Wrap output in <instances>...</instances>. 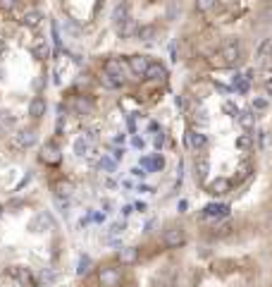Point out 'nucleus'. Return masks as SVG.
I'll return each instance as SVG.
<instances>
[{
	"label": "nucleus",
	"instance_id": "9",
	"mask_svg": "<svg viewBox=\"0 0 272 287\" xmlns=\"http://www.w3.org/2000/svg\"><path fill=\"white\" fill-rule=\"evenodd\" d=\"M146 79H150V82H165L167 79V67H165L163 62H150L148 72H146Z\"/></svg>",
	"mask_w": 272,
	"mask_h": 287
},
{
	"label": "nucleus",
	"instance_id": "30",
	"mask_svg": "<svg viewBox=\"0 0 272 287\" xmlns=\"http://www.w3.org/2000/svg\"><path fill=\"white\" fill-rule=\"evenodd\" d=\"M117 168V163L112 161V156H103L100 158V170H105V172H112Z\"/></svg>",
	"mask_w": 272,
	"mask_h": 287
},
{
	"label": "nucleus",
	"instance_id": "46",
	"mask_svg": "<svg viewBox=\"0 0 272 287\" xmlns=\"http://www.w3.org/2000/svg\"><path fill=\"white\" fill-rule=\"evenodd\" d=\"M2 51H5V38L0 36V53H2Z\"/></svg>",
	"mask_w": 272,
	"mask_h": 287
},
{
	"label": "nucleus",
	"instance_id": "17",
	"mask_svg": "<svg viewBox=\"0 0 272 287\" xmlns=\"http://www.w3.org/2000/svg\"><path fill=\"white\" fill-rule=\"evenodd\" d=\"M120 261H122L124 266L136 263V261H139V249H136V247H124V249H120Z\"/></svg>",
	"mask_w": 272,
	"mask_h": 287
},
{
	"label": "nucleus",
	"instance_id": "6",
	"mask_svg": "<svg viewBox=\"0 0 272 287\" xmlns=\"http://www.w3.org/2000/svg\"><path fill=\"white\" fill-rule=\"evenodd\" d=\"M15 144H17L19 148H31V146H36V132H34V129H19L17 134H15Z\"/></svg>",
	"mask_w": 272,
	"mask_h": 287
},
{
	"label": "nucleus",
	"instance_id": "21",
	"mask_svg": "<svg viewBox=\"0 0 272 287\" xmlns=\"http://www.w3.org/2000/svg\"><path fill=\"white\" fill-rule=\"evenodd\" d=\"M155 31H158V29H155L153 24H144V27H139L136 38H139V41H153V38H155Z\"/></svg>",
	"mask_w": 272,
	"mask_h": 287
},
{
	"label": "nucleus",
	"instance_id": "39",
	"mask_svg": "<svg viewBox=\"0 0 272 287\" xmlns=\"http://www.w3.org/2000/svg\"><path fill=\"white\" fill-rule=\"evenodd\" d=\"M122 156H124V151H122V148H115V151H112V161L115 163L122 161Z\"/></svg>",
	"mask_w": 272,
	"mask_h": 287
},
{
	"label": "nucleus",
	"instance_id": "25",
	"mask_svg": "<svg viewBox=\"0 0 272 287\" xmlns=\"http://www.w3.org/2000/svg\"><path fill=\"white\" fill-rule=\"evenodd\" d=\"M236 148H239V151L253 148V134H241V137H236Z\"/></svg>",
	"mask_w": 272,
	"mask_h": 287
},
{
	"label": "nucleus",
	"instance_id": "2",
	"mask_svg": "<svg viewBox=\"0 0 272 287\" xmlns=\"http://www.w3.org/2000/svg\"><path fill=\"white\" fill-rule=\"evenodd\" d=\"M184 242H186V234L181 228H167L163 234V244L167 249H179L184 247Z\"/></svg>",
	"mask_w": 272,
	"mask_h": 287
},
{
	"label": "nucleus",
	"instance_id": "24",
	"mask_svg": "<svg viewBox=\"0 0 272 287\" xmlns=\"http://www.w3.org/2000/svg\"><path fill=\"white\" fill-rule=\"evenodd\" d=\"M74 153H76L79 158H84V156L89 153V139H86V137H79V139H74Z\"/></svg>",
	"mask_w": 272,
	"mask_h": 287
},
{
	"label": "nucleus",
	"instance_id": "38",
	"mask_svg": "<svg viewBox=\"0 0 272 287\" xmlns=\"http://www.w3.org/2000/svg\"><path fill=\"white\" fill-rule=\"evenodd\" d=\"M122 230H124V225H122V223H115V225L110 228V234H120Z\"/></svg>",
	"mask_w": 272,
	"mask_h": 287
},
{
	"label": "nucleus",
	"instance_id": "18",
	"mask_svg": "<svg viewBox=\"0 0 272 287\" xmlns=\"http://www.w3.org/2000/svg\"><path fill=\"white\" fill-rule=\"evenodd\" d=\"M100 84H103L105 89H120V86L124 84V79H120V77H115V74H108V72H100Z\"/></svg>",
	"mask_w": 272,
	"mask_h": 287
},
{
	"label": "nucleus",
	"instance_id": "27",
	"mask_svg": "<svg viewBox=\"0 0 272 287\" xmlns=\"http://www.w3.org/2000/svg\"><path fill=\"white\" fill-rule=\"evenodd\" d=\"M136 31H139V29H136V24H134V19H131V17H129L127 22L120 27V29H117V34L122 36V38H127V36H131V34H136Z\"/></svg>",
	"mask_w": 272,
	"mask_h": 287
},
{
	"label": "nucleus",
	"instance_id": "29",
	"mask_svg": "<svg viewBox=\"0 0 272 287\" xmlns=\"http://www.w3.org/2000/svg\"><path fill=\"white\" fill-rule=\"evenodd\" d=\"M0 125L5 127V129H12V127H15V117H12L10 113L0 110Z\"/></svg>",
	"mask_w": 272,
	"mask_h": 287
},
{
	"label": "nucleus",
	"instance_id": "41",
	"mask_svg": "<svg viewBox=\"0 0 272 287\" xmlns=\"http://www.w3.org/2000/svg\"><path fill=\"white\" fill-rule=\"evenodd\" d=\"M177 108L186 110V98H184V96H177Z\"/></svg>",
	"mask_w": 272,
	"mask_h": 287
},
{
	"label": "nucleus",
	"instance_id": "40",
	"mask_svg": "<svg viewBox=\"0 0 272 287\" xmlns=\"http://www.w3.org/2000/svg\"><path fill=\"white\" fill-rule=\"evenodd\" d=\"M258 139H260V148H265V146H268V132H260Z\"/></svg>",
	"mask_w": 272,
	"mask_h": 287
},
{
	"label": "nucleus",
	"instance_id": "43",
	"mask_svg": "<svg viewBox=\"0 0 272 287\" xmlns=\"http://www.w3.org/2000/svg\"><path fill=\"white\" fill-rule=\"evenodd\" d=\"M131 175H134V177H144L146 170H141V168H134V170H131Z\"/></svg>",
	"mask_w": 272,
	"mask_h": 287
},
{
	"label": "nucleus",
	"instance_id": "8",
	"mask_svg": "<svg viewBox=\"0 0 272 287\" xmlns=\"http://www.w3.org/2000/svg\"><path fill=\"white\" fill-rule=\"evenodd\" d=\"M229 213V206L227 203H208L203 208V218H210V220H218V218H224Z\"/></svg>",
	"mask_w": 272,
	"mask_h": 287
},
{
	"label": "nucleus",
	"instance_id": "34",
	"mask_svg": "<svg viewBox=\"0 0 272 287\" xmlns=\"http://www.w3.org/2000/svg\"><path fill=\"white\" fill-rule=\"evenodd\" d=\"M17 2L19 0H0V7H2V10H15Z\"/></svg>",
	"mask_w": 272,
	"mask_h": 287
},
{
	"label": "nucleus",
	"instance_id": "37",
	"mask_svg": "<svg viewBox=\"0 0 272 287\" xmlns=\"http://www.w3.org/2000/svg\"><path fill=\"white\" fill-rule=\"evenodd\" d=\"M163 168H165V161L160 156H155V158H153V170H163Z\"/></svg>",
	"mask_w": 272,
	"mask_h": 287
},
{
	"label": "nucleus",
	"instance_id": "32",
	"mask_svg": "<svg viewBox=\"0 0 272 287\" xmlns=\"http://www.w3.org/2000/svg\"><path fill=\"white\" fill-rule=\"evenodd\" d=\"M260 19H263L265 24H272V2L263 7V12H260Z\"/></svg>",
	"mask_w": 272,
	"mask_h": 287
},
{
	"label": "nucleus",
	"instance_id": "22",
	"mask_svg": "<svg viewBox=\"0 0 272 287\" xmlns=\"http://www.w3.org/2000/svg\"><path fill=\"white\" fill-rule=\"evenodd\" d=\"M72 192H74V184H72V182H67V179H60V182L55 184V194H57V199L70 197Z\"/></svg>",
	"mask_w": 272,
	"mask_h": 287
},
{
	"label": "nucleus",
	"instance_id": "10",
	"mask_svg": "<svg viewBox=\"0 0 272 287\" xmlns=\"http://www.w3.org/2000/svg\"><path fill=\"white\" fill-rule=\"evenodd\" d=\"M186 146H189L191 151H200V148L205 146V134L198 132V129H189V132H186Z\"/></svg>",
	"mask_w": 272,
	"mask_h": 287
},
{
	"label": "nucleus",
	"instance_id": "15",
	"mask_svg": "<svg viewBox=\"0 0 272 287\" xmlns=\"http://www.w3.org/2000/svg\"><path fill=\"white\" fill-rule=\"evenodd\" d=\"M103 72H108V74H115V77L124 79V65H122L120 60H115V57L105 60V67H103Z\"/></svg>",
	"mask_w": 272,
	"mask_h": 287
},
{
	"label": "nucleus",
	"instance_id": "35",
	"mask_svg": "<svg viewBox=\"0 0 272 287\" xmlns=\"http://www.w3.org/2000/svg\"><path fill=\"white\" fill-rule=\"evenodd\" d=\"M153 144H155V148H163V144H165V134H163V132H158V134H155Z\"/></svg>",
	"mask_w": 272,
	"mask_h": 287
},
{
	"label": "nucleus",
	"instance_id": "19",
	"mask_svg": "<svg viewBox=\"0 0 272 287\" xmlns=\"http://www.w3.org/2000/svg\"><path fill=\"white\" fill-rule=\"evenodd\" d=\"M74 110H76V115H89L91 110H93V101L86 98V96H79L74 101Z\"/></svg>",
	"mask_w": 272,
	"mask_h": 287
},
{
	"label": "nucleus",
	"instance_id": "28",
	"mask_svg": "<svg viewBox=\"0 0 272 287\" xmlns=\"http://www.w3.org/2000/svg\"><path fill=\"white\" fill-rule=\"evenodd\" d=\"M89 270H91V258L86 254H81V256H79V268H76V273H79V275H86Z\"/></svg>",
	"mask_w": 272,
	"mask_h": 287
},
{
	"label": "nucleus",
	"instance_id": "7",
	"mask_svg": "<svg viewBox=\"0 0 272 287\" xmlns=\"http://www.w3.org/2000/svg\"><path fill=\"white\" fill-rule=\"evenodd\" d=\"M60 148L55 146V144H46L43 148H41V161L46 163V165H57L60 163Z\"/></svg>",
	"mask_w": 272,
	"mask_h": 287
},
{
	"label": "nucleus",
	"instance_id": "5",
	"mask_svg": "<svg viewBox=\"0 0 272 287\" xmlns=\"http://www.w3.org/2000/svg\"><path fill=\"white\" fill-rule=\"evenodd\" d=\"M10 275L17 280L19 285H24V287L34 285V275H31V270L24 268V266H12V268H10Z\"/></svg>",
	"mask_w": 272,
	"mask_h": 287
},
{
	"label": "nucleus",
	"instance_id": "1",
	"mask_svg": "<svg viewBox=\"0 0 272 287\" xmlns=\"http://www.w3.org/2000/svg\"><path fill=\"white\" fill-rule=\"evenodd\" d=\"M241 43L236 41V38H229V41H224L222 43V48H220V57H222V65H227V67H234L239 65V60H241Z\"/></svg>",
	"mask_w": 272,
	"mask_h": 287
},
{
	"label": "nucleus",
	"instance_id": "12",
	"mask_svg": "<svg viewBox=\"0 0 272 287\" xmlns=\"http://www.w3.org/2000/svg\"><path fill=\"white\" fill-rule=\"evenodd\" d=\"M29 115H31L34 120H41V117L46 115V101H43L41 96H34V98L29 101Z\"/></svg>",
	"mask_w": 272,
	"mask_h": 287
},
{
	"label": "nucleus",
	"instance_id": "45",
	"mask_svg": "<svg viewBox=\"0 0 272 287\" xmlns=\"http://www.w3.org/2000/svg\"><path fill=\"white\" fill-rule=\"evenodd\" d=\"M186 206H189L186 201H179V213H184V211H186Z\"/></svg>",
	"mask_w": 272,
	"mask_h": 287
},
{
	"label": "nucleus",
	"instance_id": "4",
	"mask_svg": "<svg viewBox=\"0 0 272 287\" xmlns=\"http://www.w3.org/2000/svg\"><path fill=\"white\" fill-rule=\"evenodd\" d=\"M98 280H100V285L103 287H117L120 285V280H122V275H120V270L117 268L105 266V268H100V273H98Z\"/></svg>",
	"mask_w": 272,
	"mask_h": 287
},
{
	"label": "nucleus",
	"instance_id": "36",
	"mask_svg": "<svg viewBox=\"0 0 272 287\" xmlns=\"http://www.w3.org/2000/svg\"><path fill=\"white\" fill-rule=\"evenodd\" d=\"M268 108V101L265 98H258V101H253V110H265Z\"/></svg>",
	"mask_w": 272,
	"mask_h": 287
},
{
	"label": "nucleus",
	"instance_id": "42",
	"mask_svg": "<svg viewBox=\"0 0 272 287\" xmlns=\"http://www.w3.org/2000/svg\"><path fill=\"white\" fill-rule=\"evenodd\" d=\"M131 144H134L136 148H144V139H141V137H134V139H131Z\"/></svg>",
	"mask_w": 272,
	"mask_h": 287
},
{
	"label": "nucleus",
	"instance_id": "20",
	"mask_svg": "<svg viewBox=\"0 0 272 287\" xmlns=\"http://www.w3.org/2000/svg\"><path fill=\"white\" fill-rule=\"evenodd\" d=\"M208 172H210V161H208L205 156L196 158V179H205Z\"/></svg>",
	"mask_w": 272,
	"mask_h": 287
},
{
	"label": "nucleus",
	"instance_id": "48",
	"mask_svg": "<svg viewBox=\"0 0 272 287\" xmlns=\"http://www.w3.org/2000/svg\"><path fill=\"white\" fill-rule=\"evenodd\" d=\"M0 74H2V70H0Z\"/></svg>",
	"mask_w": 272,
	"mask_h": 287
},
{
	"label": "nucleus",
	"instance_id": "3",
	"mask_svg": "<svg viewBox=\"0 0 272 287\" xmlns=\"http://www.w3.org/2000/svg\"><path fill=\"white\" fill-rule=\"evenodd\" d=\"M148 65H150V60H148V57H146V55H129L127 57V67L131 72H134V74H136V77H146V72H148Z\"/></svg>",
	"mask_w": 272,
	"mask_h": 287
},
{
	"label": "nucleus",
	"instance_id": "33",
	"mask_svg": "<svg viewBox=\"0 0 272 287\" xmlns=\"http://www.w3.org/2000/svg\"><path fill=\"white\" fill-rule=\"evenodd\" d=\"M222 110H224V113H229V115H239V110H236V106L234 103H232V101H227V103H224V106H222Z\"/></svg>",
	"mask_w": 272,
	"mask_h": 287
},
{
	"label": "nucleus",
	"instance_id": "14",
	"mask_svg": "<svg viewBox=\"0 0 272 287\" xmlns=\"http://www.w3.org/2000/svg\"><path fill=\"white\" fill-rule=\"evenodd\" d=\"M127 19H129L127 5H124V2H120V5L115 7V12H112V24H115V29H120V27H122Z\"/></svg>",
	"mask_w": 272,
	"mask_h": 287
},
{
	"label": "nucleus",
	"instance_id": "47",
	"mask_svg": "<svg viewBox=\"0 0 272 287\" xmlns=\"http://www.w3.org/2000/svg\"><path fill=\"white\" fill-rule=\"evenodd\" d=\"M0 215H2V206H0Z\"/></svg>",
	"mask_w": 272,
	"mask_h": 287
},
{
	"label": "nucleus",
	"instance_id": "23",
	"mask_svg": "<svg viewBox=\"0 0 272 287\" xmlns=\"http://www.w3.org/2000/svg\"><path fill=\"white\" fill-rule=\"evenodd\" d=\"M215 5H218V0H194V7H196V12H200V15L215 10Z\"/></svg>",
	"mask_w": 272,
	"mask_h": 287
},
{
	"label": "nucleus",
	"instance_id": "44",
	"mask_svg": "<svg viewBox=\"0 0 272 287\" xmlns=\"http://www.w3.org/2000/svg\"><path fill=\"white\" fill-rule=\"evenodd\" d=\"M265 93H268V96H272V77L265 82Z\"/></svg>",
	"mask_w": 272,
	"mask_h": 287
},
{
	"label": "nucleus",
	"instance_id": "13",
	"mask_svg": "<svg viewBox=\"0 0 272 287\" xmlns=\"http://www.w3.org/2000/svg\"><path fill=\"white\" fill-rule=\"evenodd\" d=\"M236 120H239V125L244 127L246 132H251V129L255 127V113L253 110H239Z\"/></svg>",
	"mask_w": 272,
	"mask_h": 287
},
{
	"label": "nucleus",
	"instance_id": "26",
	"mask_svg": "<svg viewBox=\"0 0 272 287\" xmlns=\"http://www.w3.org/2000/svg\"><path fill=\"white\" fill-rule=\"evenodd\" d=\"M239 175H236V182H244V179H248L251 177V172H253V165L248 161H244L241 165H239V170H236Z\"/></svg>",
	"mask_w": 272,
	"mask_h": 287
},
{
	"label": "nucleus",
	"instance_id": "11",
	"mask_svg": "<svg viewBox=\"0 0 272 287\" xmlns=\"http://www.w3.org/2000/svg\"><path fill=\"white\" fill-rule=\"evenodd\" d=\"M229 189H232V182H229L227 177H218L208 184V192H210L213 197H222V194H227Z\"/></svg>",
	"mask_w": 272,
	"mask_h": 287
},
{
	"label": "nucleus",
	"instance_id": "16",
	"mask_svg": "<svg viewBox=\"0 0 272 287\" xmlns=\"http://www.w3.org/2000/svg\"><path fill=\"white\" fill-rule=\"evenodd\" d=\"M41 22H43V15H41L38 10H29V12L22 17V24H24V27H29V29H36V27H41Z\"/></svg>",
	"mask_w": 272,
	"mask_h": 287
},
{
	"label": "nucleus",
	"instance_id": "31",
	"mask_svg": "<svg viewBox=\"0 0 272 287\" xmlns=\"http://www.w3.org/2000/svg\"><path fill=\"white\" fill-rule=\"evenodd\" d=\"M34 57H36V60H46V57H48V46H46V43L34 46Z\"/></svg>",
	"mask_w": 272,
	"mask_h": 287
}]
</instances>
